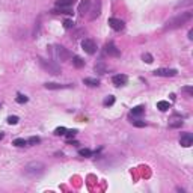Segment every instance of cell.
Listing matches in <instances>:
<instances>
[{
  "label": "cell",
  "mask_w": 193,
  "mask_h": 193,
  "mask_svg": "<svg viewBox=\"0 0 193 193\" xmlns=\"http://www.w3.org/2000/svg\"><path fill=\"white\" fill-rule=\"evenodd\" d=\"M193 18V12L192 11H187V12H181L180 15H177L174 18H171L167 23H166V26H164V29L166 30H171V29H178V27H181L184 26L187 21H190Z\"/></svg>",
  "instance_id": "cell-1"
},
{
  "label": "cell",
  "mask_w": 193,
  "mask_h": 193,
  "mask_svg": "<svg viewBox=\"0 0 193 193\" xmlns=\"http://www.w3.org/2000/svg\"><path fill=\"white\" fill-rule=\"evenodd\" d=\"M44 171H45V166L44 163H41V162H30L24 166V175H27L29 178H39L41 175L44 174Z\"/></svg>",
  "instance_id": "cell-2"
},
{
  "label": "cell",
  "mask_w": 193,
  "mask_h": 193,
  "mask_svg": "<svg viewBox=\"0 0 193 193\" xmlns=\"http://www.w3.org/2000/svg\"><path fill=\"white\" fill-rule=\"evenodd\" d=\"M39 65L41 68L44 69V71H47L48 74H53V76H60V67H59L58 64H54L53 60H48V59H44V58H39L38 59Z\"/></svg>",
  "instance_id": "cell-3"
},
{
  "label": "cell",
  "mask_w": 193,
  "mask_h": 193,
  "mask_svg": "<svg viewBox=\"0 0 193 193\" xmlns=\"http://www.w3.org/2000/svg\"><path fill=\"white\" fill-rule=\"evenodd\" d=\"M51 48H53V56L60 62H65L68 59H71V53L64 45H53Z\"/></svg>",
  "instance_id": "cell-4"
},
{
  "label": "cell",
  "mask_w": 193,
  "mask_h": 193,
  "mask_svg": "<svg viewBox=\"0 0 193 193\" xmlns=\"http://www.w3.org/2000/svg\"><path fill=\"white\" fill-rule=\"evenodd\" d=\"M82 48L86 51L87 54H94L96 51V44L94 39H83L82 41Z\"/></svg>",
  "instance_id": "cell-5"
},
{
  "label": "cell",
  "mask_w": 193,
  "mask_h": 193,
  "mask_svg": "<svg viewBox=\"0 0 193 193\" xmlns=\"http://www.w3.org/2000/svg\"><path fill=\"white\" fill-rule=\"evenodd\" d=\"M177 69H167V68H158L154 71V76H160V77H174L177 76Z\"/></svg>",
  "instance_id": "cell-6"
},
{
  "label": "cell",
  "mask_w": 193,
  "mask_h": 193,
  "mask_svg": "<svg viewBox=\"0 0 193 193\" xmlns=\"http://www.w3.org/2000/svg\"><path fill=\"white\" fill-rule=\"evenodd\" d=\"M104 51H106V54L112 56V58H118V56L121 54L119 48L116 47L113 42H107V44H106V47H104Z\"/></svg>",
  "instance_id": "cell-7"
},
{
  "label": "cell",
  "mask_w": 193,
  "mask_h": 193,
  "mask_svg": "<svg viewBox=\"0 0 193 193\" xmlns=\"http://www.w3.org/2000/svg\"><path fill=\"white\" fill-rule=\"evenodd\" d=\"M109 26L113 30H116V32H121V30H124V27H125L124 21L122 20H118V18H109Z\"/></svg>",
  "instance_id": "cell-8"
},
{
  "label": "cell",
  "mask_w": 193,
  "mask_h": 193,
  "mask_svg": "<svg viewBox=\"0 0 193 193\" xmlns=\"http://www.w3.org/2000/svg\"><path fill=\"white\" fill-rule=\"evenodd\" d=\"M112 82H113V85H115V86L119 87V86H124V85H127L128 77H127L125 74H116V76H113Z\"/></svg>",
  "instance_id": "cell-9"
},
{
  "label": "cell",
  "mask_w": 193,
  "mask_h": 193,
  "mask_svg": "<svg viewBox=\"0 0 193 193\" xmlns=\"http://www.w3.org/2000/svg\"><path fill=\"white\" fill-rule=\"evenodd\" d=\"M180 145L184 146V148H189V146H192L193 145V136L190 133H184L181 136V139H180Z\"/></svg>",
  "instance_id": "cell-10"
},
{
  "label": "cell",
  "mask_w": 193,
  "mask_h": 193,
  "mask_svg": "<svg viewBox=\"0 0 193 193\" xmlns=\"http://www.w3.org/2000/svg\"><path fill=\"white\" fill-rule=\"evenodd\" d=\"M89 8H91V0H82L78 5V14L85 15L86 12H89Z\"/></svg>",
  "instance_id": "cell-11"
},
{
  "label": "cell",
  "mask_w": 193,
  "mask_h": 193,
  "mask_svg": "<svg viewBox=\"0 0 193 193\" xmlns=\"http://www.w3.org/2000/svg\"><path fill=\"white\" fill-rule=\"evenodd\" d=\"M76 0H58L56 2V6L58 8H73Z\"/></svg>",
  "instance_id": "cell-12"
},
{
  "label": "cell",
  "mask_w": 193,
  "mask_h": 193,
  "mask_svg": "<svg viewBox=\"0 0 193 193\" xmlns=\"http://www.w3.org/2000/svg\"><path fill=\"white\" fill-rule=\"evenodd\" d=\"M53 14H67V15H73L74 14V11H73V8H54V9L51 11Z\"/></svg>",
  "instance_id": "cell-13"
},
{
  "label": "cell",
  "mask_w": 193,
  "mask_h": 193,
  "mask_svg": "<svg viewBox=\"0 0 193 193\" xmlns=\"http://www.w3.org/2000/svg\"><path fill=\"white\" fill-rule=\"evenodd\" d=\"M45 89H65V87H71V85H60V83H45L44 85Z\"/></svg>",
  "instance_id": "cell-14"
},
{
  "label": "cell",
  "mask_w": 193,
  "mask_h": 193,
  "mask_svg": "<svg viewBox=\"0 0 193 193\" xmlns=\"http://www.w3.org/2000/svg\"><path fill=\"white\" fill-rule=\"evenodd\" d=\"M83 83H85V85H87V86H91V87H96V86H100V82H98L96 78H91V77L83 78Z\"/></svg>",
  "instance_id": "cell-15"
},
{
  "label": "cell",
  "mask_w": 193,
  "mask_h": 193,
  "mask_svg": "<svg viewBox=\"0 0 193 193\" xmlns=\"http://www.w3.org/2000/svg\"><path fill=\"white\" fill-rule=\"evenodd\" d=\"M157 109L162 110V112H166V110L171 109V104H169V101H163V100H162V101L157 103Z\"/></svg>",
  "instance_id": "cell-16"
},
{
  "label": "cell",
  "mask_w": 193,
  "mask_h": 193,
  "mask_svg": "<svg viewBox=\"0 0 193 193\" xmlns=\"http://www.w3.org/2000/svg\"><path fill=\"white\" fill-rule=\"evenodd\" d=\"M73 65L76 68H83L85 67V60L80 58V56H74V58H73Z\"/></svg>",
  "instance_id": "cell-17"
},
{
  "label": "cell",
  "mask_w": 193,
  "mask_h": 193,
  "mask_svg": "<svg viewBox=\"0 0 193 193\" xmlns=\"http://www.w3.org/2000/svg\"><path fill=\"white\" fill-rule=\"evenodd\" d=\"M144 112H145V107L144 106H136V107H133V110H131V115L140 116Z\"/></svg>",
  "instance_id": "cell-18"
},
{
  "label": "cell",
  "mask_w": 193,
  "mask_h": 193,
  "mask_svg": "<svg viewBox=\"0 0 193 193\" xmlns=\"http://www.w3.org/2000/svg\"><path fill=\"white\" fill-rule=\"evenodd\" d=\"M100 9H101V3H100V2H96L95 9H94V12L91 14V20H95V17H98V15H100Z\"/></svg>",
  "instance_id": "cell-19"
},
{
  "label": "cell",
  "mask_w": 193,
  "mask_h": 193,
  "mask_svg": "<svg viewBox=\"0 0 193 193\" xmlns=\"http://www.w3.org/2000/svg\"><path fill=\"white\" fill-rule=\"evenodd\" d=\"M95 71L96 73H98V74H106V67H104V65H103V64H96L95 65Z\"/></svg>",
  "instance_id": "cell-20"
},
{
  "label": "cell",
  "mask_w": 193,
  "mask_h": 193,
  "mask_svg": "<svg viewBox=\"0 0 193 193\" xmlns=\"http://www.w3.org/2000/svg\"><path fill=\"white\" fill-rule=\"evenodd\" d=\"M15 100H17V103H18V104H24V103H27V100H29V98H27L26 95H23V94H18Z\"/></svg>",
  "instance_id": "cell-21"
},
{
  "label": "cell",
  "mask_w": 193,
  "mask_h": 193,
  "mask_svg": "<svg viewBox=\"0 0 193 193\" xmlns=\"http://www.w3.org/2000/svg\"><path fill=\"white\" fill-rule=\"evenodd\" d=\"M12 145H15V146H24V145H27V140L26 139H15L14 142H12Z\"/></svg>",
  "instance_id": "cell-22"
},
{
  "label": "cell",
  "mask_w": 193,
  "mask_h": 193,
  "mask_svg": "<svg viewBox=\"0 0 193 193\" xmlns=\"http://www.w3.org/2000/svg\"><path fill=\"white\" fill-rule=\"evenodd\" d=\"M41 142V139H39L38 136H32L29 140H27V145H38Z\"/></svg>",
  "instance_id": "cell-23"
},
{
  "label": "cell",
  "mask_w": 193,
  "mask_h": 193,
  "mask_svg": "<svg viewBox=\"0 0 193 193\" xmlns=\"http://www.w3.org/2000/svg\"><path fill=\"white\" fill-rule=\"evenodd\" d=\"M131 124L134 127H139V128H144L146 125V122L145 121H140V119H134V121H131Z\"/></svg>",
  "instance_id": "cell-24"
},
{
  "label": "cell",
  "mask_w": 193,
  "mask_h": 193,
  "mask_svg": "<svg viewBox=\"0 0 193 193\" xmlns=\"http://www.w3.org/2000/svg\"><path fill=\"white\" fill-rule=\"evenodd\" d=\"M142 59H144V62H146V64H153V60H154L149 53H144V54H142Z\"/></svg>",
  "instance_id": "cell-25"
},
{
  "label": "cell",
  "mask_w": 193,
  "mask_h": 193,
  "mask_svg": "<svg viewBox=\"0 0 193 193\" xmlns=\"http://www.w3.org/2000/svg\"><path fill=\"white\" fill-rule=\"evenodd\" d=\"M78 154L82 155V157H91V155H92V151H91V149H87V148H85V149H80V151H78Z\"/></svg>",
  "instance_id": "cell-26"
},
{
  "label": "cell",
  "mask_w": 193,
  "mask_h": 193,
  "mask_svg": "<svg viewBox=\"0 0 193 193\" xmlns=\"http://www.w3.org/2000/svg\"><path fill=\"white\" fill-rule=\"evenodd\" d=\"M64 27L65 29H74V21L73 20H65L64 21Z\"/></svg>",
  "instance_id": "cell-27"
},
{
  "label": "cell",
  "mask_w": 193,
  "mask_h": 193,
  "mask_svg": "<svg viewBox=\"0 0 193 193\" xmlns=\"http://www.w3.org/2000/svg\"><path fill=\"white\" fill-rule=\"evenodd\" d=\"M113 103H115V96L113 95H109L106 100H104V106H112Z\"/></svg>",
  "instance_id": "cell-28"
},
{
  "label": "cell",
  "mask_w": 193,
  "mask_h": 193,
  "mask_svg": "<svg viewBox=\"0 0 193 193\" xmlns=\"http://www.w3.org/2000/svg\"><path fill=\"white\" fill-rule=\"evenodd\" d=\"M65 131H67V128H65V127H58V128L54 130V134H56V136H64V134H65Z\"/></svg>",
  "instance_id": "cell-29"
},
{
  "label": "cell",
  "mask_w": 193,
  "mask_h": 193,
  "mask_svg": "<svg viewBox=\"0 0 193 193\" xmlns=\"http://www.w3.org/2000/svg\"><path fill=\"white\" fill-rule=\"evenodd\" d=\"M18 116H9L8 118V124H11V125H15V124H18Z\"/></svg>",
  "instance_id": "cell-30"
},
{
  "label": "cell",
  "mask_w": 193,
  "mask_h": 193,
  "mask_svg": "<svg viewBox=\"0 0 193 193\" xmlns=\"http://www.w3.org/2000/svg\"><path fill=\"white\" fill-rule=\"evenodd\" d=\"M181 125H183V121H181V119H180V121H174V122L169 124L171 128H178V127H181Z\"/></svg>",
  "instance_id": "cell-31"
},
{
  "label": "cell",
  "mask_w": 193,
  "mask_h": 193,
  "mask_svg": "<svg viewBox=\"0 0 193 193\" xmlns=\"http://www.w3.org/2000/svg\"><path fill=\"white\" fill-rule=\"evenodd\" d=\"M77 134V130H68L65 131V136H67L68 139H71V137H74V136Z\"/></svg>",
  "instance_id": "cell-32"
},
{
  "label": "cell",
  "mask_w": 193,
  "mask_h": 193,
  "mask_svg": "<svg viewBox=\"0 0 193 193\" xmlns=\"http://www.w3.org/2000/svg\"><path fill=\"white\" fill-rule=\"evenodd\" d=\"M183 91H184V92H187V94H189L190 96L193 95V87H192V86H186V87H183Z\"/></svg>",
  "instance_id": "cell-33"
},
{
  "label": "cell",
  "mask_w": 193,
  "mask_h": 193,
  "mask_svg": "<svg viewBox=\"0 0 193 193\" xmlns=\"http://www.w3.org/2000/svg\"><path fill=\"white\" fill-rule=\"evenodd\" d=\"M189 39H193V30H189Z\"/></svg>",
  "instance_id": "cell-34"
},
{
  "label": "cell",
  "mask_w": 193,
  "mask_h": 193,
  "mask_svg": "<svg viewBox=\"0 0 193 193\" xmlns=\"http://www.w3.org/2000/svg\"><path fill=\"white\" fill-rule=\"evenodd\" d=\"M68 144H69V145H74V146H77L78 142H68Z\"/></svg>",
  "instance_id": "cell-35"
},
{
  "label": "cell",
  "mask_w": 193,
  "mask_h": 193,
  "mask_svg": "<svg viewBox=\"0 0 193 193\" xmlns=\"http://www.w3.org/2000/svg\"><path fill=\"white\" fill-rule=\"evenodd\" d=\"M2 139H3V133H0V140H2Z\"/></svg>",
  "instance_id": "cell-36"
}]
</instances>
